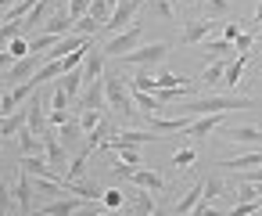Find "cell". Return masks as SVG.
Listing matches in <instances>:
<instances>
[{
    "mask_svg": "<svg viewBox=\"0 0 262 216\" xmlns=\"http://www.w3.org/2000/svg\"><path fill=\"white\" fill-rule=\"evenodd\" d=\"M18 151H22V155H40V151H43V137H36L29 126H22V130H18Z\"/></svg>",
    "mask_w": 262,
    "mask_h": 216,
    "instance_id": "24",
    "label": "cell"
},
{
    "mask_svg": "<svg viewBox=\"0 0 262 216\" xmlns=\"http://www.w3.org/2000/svg\"><path fill=\"white\" fill-rule=\"evenodd\" d=\"M137 187H144V191H151V194H162L165 191V176L162 173H155V169H133V176H129Z\"/></svg>",
    "mask_w": 262,
    "mask_h": 216,
    "instance_id": "18",
    "label": "cell"
},
{
    "mask_svg": "<svg viewBox=\"0 0 262 216\" xmlns=\"http://www.w3.org/2000/svg\"><path fill=\"white\" fill-rule=\"evenodd\" d=\"M230 62H233V58H215V62H212V65L194 80V83H198V87H205V90H208V87H215V83H223V76H226V65H230Z\"/></svg>",
    "mask_w": 262,
    "mask_h": 216,
    "instance_id": "19",
    "label": "cell"
},
{
    "mask_svg": "<svg viewBox=\"0 0 262 216\" xmlns=\"http://www.w3.org/2000/svg\"><path fill=\"white\" fill-rule=\"evenodd\" d=\"M90 15H94V18L101 22V29H104V26H108V18H112V8L104 4V0H90Z\"/></svg>",
    "mask_w": 262,
    "mask_h": 216,
    "instance_id": "35",
    "label": "cell"
},
{
    "mask_svg": "<svg viewBox=\"0 0 262 216\" xmlns=\"http://www.w3.org/2000/svg\"><path fill=\"white\" fill-rule=\"evenodd\" d=\"M237 36H241V26H237V22H226V26H223V40H226V44H233Z\"/></svg>",
    "mask_w": 262,
    "mask_h": 216,
    "instance_id": "47",
    "label": "cell"
},
{
    "mask_svg": "<svg viewBox=\"0 0 262 216\" xmlns=\"http://www.w3.org/2000/svg\"><path fill=\"white\" fill-rule=\"evenodd\" d=\"M251 26H262V0H258V8H255V15H251Z\"/></svg>",
    "mask_w": 262,
    "mask_h": 216,
    "instance_id": "51",
    "label": "cell"
},
{
    "mask_svg": "<svg viewBox=\"0 0 262 216\" xmlns=\"http://www.w3.org/2000/svg\"><path fill=\"white\" fill-rule=\"evenodd\" d=\"M8 54H11L15 62H18V58H26V54H29V40H26V36H15V40L8 44Z\"/></svg>",
    "mask_w": 262,
    "mask_h": 216,
    "instance_id": "37",
    "label": "cell"
},
{
    "mask_svg": "<svg viewBox=\"0 0 262 216\" xmlns=\"http://www.w3.org/2000/svg\"><path fill=\"white\" fill-rule=\"evenodd\" d=\"M86 198H79V194H69V198H54V202H47V205H40V209H33V216H72L79 205H83Z\"/></svg>",
    "mask_w": 262,
    "mask_h": 216,
    "instance_id": "11",
    "label": "cell"
},
{
    "mask_svg": "<svg viewBox=\"0 0 262 216\" xmlns=\"http://www.w3.org/2000/svg\"><path fill=\"white\" fill-rule=\"evenodd\" d=\"M201 51H205L208 58H230V54H233V44H226V40H205Z\"/></svg>",
    "mask_w": 262,
    "mask_h": 216,
    "instance_id": "29",
    "label": "cell"
},
{
    "mask_svg": "<svg viewBox=\"0 0 262 216\" xmlns=\"http://www.w3.org/2000/svg\"><path fill=\"white\" fill-rule=\"evenodd\" d=\"M72 26H76V22L69 18V11H65V8H54V11L47 15V22L40 26V33H51V36H69V33H72Z\"/></svg>",
    "mask_w": 262,
    "mask_h": 216,
    "instance_id": "13",
    "label": "cell"
},
{
    "mask_svg": "<svg viewBox=\"0 0 262 216\" xmlns=\"http://www.w3.org/2000/svg\"><path fill=\"white\" fill-rule=\"evenodd\" d=\"M11 65H15V58H11V54H8V51H4V54H0V69H4V72H8V69H11Z\"/></svg>",
    "mask_w": 262,
    "mask_h": 216,
    "instance_id": "50",
    "label": "cell"
},
{
    "mask_svg": "<svg viewBox=\"0 0 262 216\" xmlns=\"http://www.w3.org/2000/svg\"><path fill=\"white\" fill-rule=\"evenodd\" d=\"M108 151H115V155H119L122 162H129L133 169H137V166H144V159H140V151H137L133 144H115V148H108Z\"/></svg>",
    "mask_w": 262,
    "mask_h": 216,
    "instance_id": "30",
    "label": "cell"
},
{
    "mask_svg": "<svg viewBox=\"0 0 262 216\" xmlns=\"http://www.w3.org/2000/svg\"><path fill=\"white\" fill-rule=\"evenodd\" d=\"M101 119H104V112H83V115H79V123H83V130H86V133H90Z\"/></svg>",
    "mask_w": 262,
    "mask_h": 216,
    "instance_id": "42",
    "label": "cell"
},
{
    "mask_svg": "<svg viewBox=\"0 0 262 216\" xmlns=\"http://www.w3.org/2000/svg\"><path fill=\"white\" fill-rule=\"evenodd\" d=\"M155 216H169V212H165V209H162V205H158V209H155Z\"/></svg>",
    "mask_w": 262,
    "mask_h": 216,
    "instance_id": "54",
    "label": "cell"
},
{
    "mask_svg": "<svg viewBox=\"0 0 262 216\" xmlns=\"http://www.w3.org/2000/svg\"><path fill=\"white\" fill-rule=\"evenodd\" d=\"M104 51L101 47H90V54H86V62H83V76H86V83H94V80H101L104 76Z\"/></svg>",
    "mask_w": 262,
    "mask_h": 216,
    "instance_id": "20",
    "label": "cell"
},
{
    "mask_svg": "<svg viewBox=\"0 0 262 216\" xmlns=\"http://www.w3.org/2000/svg\"><path fill=\"white\" fill-rule=\"evenodd\" d=\"M223 169H230V173H241V169H248V166H262V151H248V155H237V159H226V162H219Z\"/></svg>",
    "mask_w": 262,
    "mask_h": 216,
    "instance_id": "26",
    "label": "cell"
},
{
    "mask_svg": "<svg viewBox=\"0 0 262 216\" xmlns=\"http://www.w3.org/2000/svg\"><path fill=\"white\" fill-rule=\"evenodd\" d=\"M112 176H115V180H129V176H133V166H129V162H122V166H112Z\"/></svg>",
    "mask_w": 262,
    "mask_h": 216,
    "instance_id": "48",
    "label": "cell"
},
{
    "mask_svg": "<svg viewBox=\"0 0 262 216\" xmlns=\"http://www.w3.org/2000/svg\"><path fill=\"white\" fill-rule=\"evenodd\" d=\"M126 198H133V212H137V216H155V209H158L155 194H151V191H144V187L126 191Z\"/></svg>",
    "mask_w": 262,
    "mask_h": 216,
    "instance_id": "21",
    "label": "cell"
},
{
    "mask_svg": "<svg viewBox=\"0 0 262 216\" xmlns=\"http://www.w3.org/2000/svg\"><path fill=\"white\" fill-rule=\"evenodd\" d=\"M15 4H18V0H0V11H11Z\"/></svg>",
    "mask_w": 262,
    "mask_h": 216,
    "instance_id": "52",
    "label": "cell"
},
{
    "mask_svg": "<svg viewBox=\"0 0 262 216\" xmlns=\"http://www.w3.org/2000/svg\"><path fill=\"white\" fill-rule=\"evenodd\" d=\"M15 205V194H11V187L8 184H0V216H8V209Z\"/></svg>",
    "mask_w": 262,
    "mask_h": 216,
    "instance_id": "40",
    "label": "cell"
},
{
    "mask_svg": "<svg viewBox=\"0 0 262 216\" xmlns=\"http://www.w3.org/2000/svg\"><path fill=\"white\" fill-rule=\"evenodd\" d=\"M230 191V184L223 180V176H205V194H201V202H212V198H219V194H226Z\"/></svg>",
    "mask_w": 262,
    "mask_h": 216,
    "instance_id": "28",
    "label": "cell"
},
{
    "mask_svg": "<svg viewBox=\"0 0 262 216\" xmlns=\"http://www.w3.org/2000/svg\"><path fill=\"white\" fill-rule=\"evenodd\" d=\"M140 36H144V26H140V22H133L129 29L115 33L101 51H104L108 58H122V54H129V51H137V47H140Z\"/></svg>",
    "mask_w": 262,
    "mask_h": 216,
    "instance_id": "4",
    "label": "cell"
},
{
    "mask_svg": "<svg viewBox=\"0 0 262 216\" xmlns=\"http://www.w3.org/2000/svg\"><path fill=\"white\" fill-rule=\"evenodd\" d=\"M194 159H198V155H194V148H183V151H176V155H172V166H190Z\"/></svg>",
    "mask_w": 262,
    "mask_h": 216,
    "instance_id": "46",
    "label": "cell"
},
{
    "mask_svg": "<svg viewBox=\"0 0 262 216\" xmlns=\"http://www.w3.org/2000/svg\"><path fill=\"white\" fill-rule=\"evenodd\" d=\"M147 4H151V8H155V11H158L162 18H169V22L176 18V15H172V4H169V0H147Z\"/></svg>",
    "mask_w": 262,
    "mask_h": 216,
    "instance_id": "45",
    "label": "cell"
},
{
    "mask_svg": "<svg viewBox=\"0 0 262 216\" xmlns=\"http://www.w3.org/2000/svg\"><path fill=\"white\" fill-rule=\"evenodd\" d=\"M230 11V0H205L201 4V18H223Z\"/></svg>",
    "mask_w": 262,
    "mask_h": 216,
    "instance_id": "31",
    "label": "cell"
},
{
    "mask_svg": "<svg viewBox=\"0 0 262 216\" xmlns=\"http://www.w3.org/2000/svg\"><path fill=\"white\" fill-rule=\"evenodd\" d=\"M61 36H51V33H40L36 40H29V54H47L54 44H58Z\"/></svg>",
    "mask_w": 262,
    "mask_h": 216,
    "instance_id": "32",
    "label": "cell"
},
{
    "mask_svg": "<svg viewBox=\"0 0 262 216\" xmlns=\"http://www.w3.org/2000/svg\"><path fill=\"white\" fill-rule=\"evenodd\" d=\"M140 4L144 0H119V4L112 8V18H108V26L101 29V33H122V29H129L133 26V18H137V11H140Z\"/></svg>",
    "mask_w": 262,
    "mask_h": 216,
    "instance_id": "6",
    "label": "cell"
},
{
    "mask_svg": "<svg viewBox=\"0 0 262 216\" xmlns=\"http://www.w3.org/2000/svg\"><path fill=\"white\" fill-rule=\"evenodd\" d=\"M101 202H104V209H122V202H126V191L112 187V191H104V194H101Z\"/></svg>",
    "mask_w": 262,
    "mask_h": 216,
    "instance_id": "36",
    "label": "cell"
},
{
    "mask_svg": "<svg viewBox=\"0 0 262 216\" xmlns=\"http://www.w3.org/2000/svg\"><path fill=\"white\" fill-rule=\"evenodd\" d=\"M169 51H172V47H169L165 40H155V44H147V47H137V51L122 54L119 65H129V69H151V65H158Z\"/></svg>",
    "mask_w": 262,
    "mask_h": 216,
    "instance_id": "3",
    "label": "cell"
},
{
    "mask_svg": "<svg viewBox=\"0 0 262 216\" xmlns=\"http://www.w3.org/2000/svg\"><path fill=\"white\" fill-rule=\"evenodd\" d=\"M258 65H262V58H258Z\"/></svg>",
    "mask_w": 262,
    "mask_h": 216,
    "instance_id": "58",
    "label": "cell"
},
{
    "mask_svg": "<svg viewBox=\"0 0 262 216\" xmlns=\"http://www.w3.org/2000/svg\"><path fill=\"white\" fill-rule=\"evenodd\" d=\"M26 108H29V130L36 133V137H43L47 130H51V115H47V101H43V94H33V101H26Z\"/></svg>",
    "mask_w": 262,
    "mask_h": 216,
    "instance_id": "8",
    "label": "cell"
},
{
    "mask_svg": "<svg viewBox=\"0 0 262 216\" xmlns=\"http://www.w3.org/2000/svg\"><path fill=\"white\" fill-rule=\"evenodd\" d=\"M69 105H72V97L61 90V83H54V94H51V112H72Z\"/></svg>",
    "mask_w": 262,
    "mask_h": 216,
    "instance_id": "33",
    "label": "cell"
},
{
    "mask_svg": "<svg viewBox=\"0 0 262 216\" xmlns=\"http://www.w3.org/2000/svg\"><path fill=\"white\" fill-rule=\"evenodd\" d=\"M104 105H108V97H104V80H94V83L83 87V94L76 97V108H72V112H79V115H83V112H101Z\"/></svg>",
    "mask_w": 262,
    "mask_h": 216,
    "instance_id": "7",
    "label": "cell"
},
{
    "mask_svg": "<svg viewBox=\"0 0 262 216\" xmlns=\"http://www.w3.org/2000/svg\"><path fill=\"white\" fill-rule=\"evenodd\" d=\"M226 137L230 141H241V144H262V130L258 126H230Z\"/></svg>",
    "mask_w": 262,
    "mask_h": 216,
    "instance_id": "25",
    "label": "cell"
},
{
    "mask_svg": "<svg viewBox=\"0 0 262 216\" xmlns=\"http://www.w3.org/2000/svg\"><path fill=\"white\" fill-rule=\"evenodd\" d=\"M251 47H255V29H248L233 40V54H251Z\"/></svg>",
    "mask_w": 262,
    "mask_h": 216,
    "instance_id": "34",
    "label": "cell"
},
{
    "mask_svg": "<svg viewBox=\"0 0 262 216\" xmlns=\"http://www.w3.org/2000/svg\"><path fill=\"white\" fill-rule=\"evenodd\" d=\"M79 137H86V130H83V123H79V115H69L61 126H58V141L72 151L76 144H79Z\"/></svg>",
    "mask_w": 262,
    "mask_h": 216,
    "instance_id": "16",
    "label": "cell"
},
{
    "mask_svg": "<svg viewBox=\"0 0 262 216\" xmlns=\"http://www.w3.org/2000/svg\"><path fill=\"white\" fill-rule=\"evenodd\" d=\"M58 83H61V90H65V94H69L72 101H76V97L83 94V87H86V76H83V65H79V69H69V72H65V76H61Z\"/></svg>",
    "mask_w": 262,
    "mask_h": 216,
    "instance_id": "22",
    "label": "cell"
},
{
    "mask_svg": "<svg viewBox=\"0 0 262 216\" xmlns=\"http://www.w3.org/2000/svg\"><path fill=\"white\" fill-rule=\"evenodd\" d=\"M115 130H119V126L112 123V115H104V119H101L90 133H86V144H83V148H90V155H94L97 148H104V144L112 141V133H115Z\"/></svg>",
    "mask_w": 262,
    "mask_h": 216,
    "instance_id": "15",
    "label": "cell"
},
{
    "mask_svg": "<svg viewBox=\"0 0 262 216\" xmlns=\"http://www.w3.org/2000/svg\"><path fill=\"white\" fill-rule=\"evenodd\" d=\"M201 194H205V180H198V184H194V187H190V191H187V194H183V198L176 202L172 216H190V209H194V205L201 202Z\"/></svg>",
    "mask_w": 262,
    "mask_h": 216,
    "instance_id": "23",
    "label": "cell"
},
{
    "mask_svg": "<svg viewBox=\"0 0 262 216\" xmlns=\"http://www.w3.org/2000/svg\"><path fill=\"white\" fill-rule=\"evenodd\" d=\"M29 126V108H15L11 115H0V137H18V130Z\"/></svg>",
    "mask_w": 262,
    "mask_h": 216,
    "instance_id": "17",
    "label": "cell"
},
{
    "mask_svg": "<svg viewBox=\"0 0 262 216\" xmlns=\"http://www.w3.org/2000/svg\"><path fill=\"white\" fill-rule=\"evenodd\" d=\"M69 115H72V112H51V126H61Z\"/></svg>",
    "mask_w": 262,
    "mask_h": 216,
    "instance_id": "49",
    "label": "cell"
},
{
    "mask_svg": "<svg viewBox=\"0 0 262 216\" xmlns=\"http://www.w3.org/2000/svg\"><path fill=\"white\" fill-rule=\"evenodd\" d=\"M65 11H69V18H72V22H79V18L90 11V0H69V8H65Z\"/></svg>",
    "mask_w": 262,
    "mask_h": 216,
    "instance_id": "38",
    "label": "cell"
},
{
    "mask_svg": "<svg viewBox=\"0 0 262 216\" xmlns=\"http://www.w3.org/2000/svg\"><path fill=\"white\" fill-rule=\"evenodd\" d=\"M223 123H226V112H212V115H198V119H194V123H190V126L183 130V133H187L183 141H198V137H208V133H212V130H219Z\"/></svg>",
    "mask_w": 262,
    "mask_h": 216,
    "instance_id": "9",
    "label": "cell"
},
{
    "mask_svg": "<svg viewBox=\"0 0 262 216\" xmlns=\"http://www.w3.org/2000/svg\"><path fill=\"white\" fill-rule=\"evenodd\" d=\"M190 216H226L223 209H215V205H205V202H198L194 209H190Z\"/></svg>",
    "mask_w": 262,
    "mask_h": 216,
    "instance_id": "44",
    "label": "cell"
},
{
    "mask_svg": "<svg viewBox=\"0 0 262 216\" xmlns=\"http://www.w3.org/2000/svg\"><path fill=\"white\" fill-rule=\"evenodd\" d=\"M172 4H176V0H172Z\"/></svg>",
    "mask_w": 262,
    "mask_h": 216,
    "instance_id": "59",
    "label": "cell"
},
{
    "mask_svg": "<svg viewBox=\"0 0 262 216\" xmlns=\"http://www.w3.org/2000/svg\"><path fill=\"white\" fill-rule=\"evenodd\" d=\"M11 194H15V205L26 212V216H33V180H29V173L18 166V180H15V187H11Z\"/></svg>",
    "mask_w": 262,
    "mask_h": 216,
    "instance_id": "10",
    "label": "cell"
},
{
    "mask_svg": "<svg viewBox=\"0 0 262 216\" xmlns=\"http://www.w3.org/2000/svg\"><path fill=\"white\" fill-rule=\"evenodd\" d=\"M255 209H262V205H258V202H237V205L230 209V216H251Z\"/></svg>",
    "mask_w": 262,
    "mask_h": 216,
    "instance_id": "43",
    "label": "cell"
},
{
    "mask_svg": "<svg viewBox=\"0 0 262 216\" xmlns=\"http://www.w3.org/2000/svg\"><path fill=\"white\" fill-rule=\"evenodd\" d=\"M47 62H43V54H26V58H18L8 72H4V87L11 90V87H18V83H26V80H33L40 69H43Z\"/></svg>",
    "mask_w": 262,
    "mask_h": 216,
    "instance_id": "5",
    "label": "cell"
},
{
    "mask_svg": "<svg viewBox=\"0 0 262 216\" xmlns=\"http://www.w3.org/2000/svg\"><path fill=\"white\" fill-rule=\"evenodd\" d=\"M248 58H251V54H237V58L226 65V76H223V83H226V87H237V83H241V72H244Z\"/></svg>",
    "mask_w": 262,
    "mask_h": 216,
    "instance_id": "27",
    "label": "cell"
},
{
    "mask_svg": "<svg viewBox=\"0 0 262 216\" xmlns=\"http://www.w3.org/2000/svg\"><path fill=\"white\" fill-rule=\"evenodd\" d=\"M101 80H104V97H108V105H112L126 123H133V119H137V105H133L129 80H126L122 72H104Z\"/></svg>",
    "mask_w": 262,
    "mask_h": 216,
    "instance_id": "2",
    "label": "cell"
},
{
    "mask_svg": "<svg viewBox=\"0 0 262 216\" xmlns=\"http://www.w3.org/2000/svg\"><path fill=\"white\" fill-rule=\"evenodd\" d=\"M0 18H4V11H0Z\"/></svg>",
    "mask_w": 262,
    "mask_h": 216,
    "instance_id": "57",
    "label": "cell"
},
{
    "mask_svg": "<svg viewBox=\"0 0 262 216\" xmlns=\"http://www.w3.org/2000/svg\"><path fill=\"white\" fill-rule=\"evenodd\" d=\"M237 180H244V184H262V169H241V173H233V184Z\"/></svg>",
    "mask_w": 262,
    "mask_h": 216,
    "instance_id": "41",
    "label": "cell"
},
{
    "mask_svg": "<svg viewBox=\"0 0 262 216\" xmlns=\"http://www.w3.org/2000/svg\"><path fill=\"white\" fill-rule=\"evenodd\" d=\"M237 112V108H258L255 97H244V94H198V97H187L180 105V115H212V112Z\"/></svg>",
    "mask_w": 262,
    "mask_h": 216,
    "instance_id": "1",
    "label": "cell"
},
{
    "mask_svg": "<svg viewBox=\"0 0 262 216\" xmlns=\"http://www.w3.org/2000/svg\"><path fill=\"white\" fill-rule=\"evenodd\" d=\"M258 205H262V194H258Z\"/></svg>",
    "mask_w": 262,
    "mask_h": 216,
    "instance_id": "56",
    "label": "cell"
},
{
    "mask_svg": "<svg viewBox=\"0 0 262 216\" xmlns=\"http://www.w3.org/2000/svg\"><path fill=\"white\" fill-rule=\"evenodd\" d=\"M101 212H104V202H83L72 216H101Z\"/></svg>",
    "mask_w": 262,
    "mask_h": 216,
    "instance_id": "39",
    "label": "cell"
},
{
    "mask_svg": "<svg viewBox=\"0 0 262 216\" xmlns=\"http://www.w3.org/2000/svg\"><path fill=\"white\" fill-rule=\"evenodd\" d=\"M212 26H215L212 18H194V22H187V26H183V36H180V44H183V47L205 44V40H208V29H212Z\"/></svg>",
    "mask_w": 262,
    "mask_h": 216,
    "instance_id": "14",
    "label": "cell"
},
{
    "mask_svg": "<svg viewBox=\"0 0 262 216\" xmlns=\"http://www.w3.org/2000/svg\"><path fill=\"white\" fill-rule=\"evenodd\" d=\"M101 216H119V209H104V212H101Z\"/></svg>",
    "mask_w": 262,
    "mask_h": 216,
    "instance_id": "53",
    "label": "cell"
},
{
    "mask_svg": "<svg viewBox=\"0 0 262 216\" xmlns=\"http://www.w3.org/2000/svg\"><path fill=\"white\" fill-rule=\"evenodd\" d=\"M104 4H108V8H115V4H119V0H104Z\"/></svg>",
    "mask_w": 262,
    "mask_h": 216,
    "instance_id": "55",
    "label": "cell"
},
{
    "mask_svg": "<svg viewBox=\"0 0 262 216\" xmlns=\"http://www.w3.org/2000/svg\"><path fill=\"white\" fill-rule=\"evenodd\" d=\"M144 123H147V130L151 133H183L194 119L190 115H176V119H158V115H144Z\"/></svg>",
    "mask_w": 262,
    "mask_h": 216,
    "instance_id": "12",
    "label": "cell"
}]
</instances>
